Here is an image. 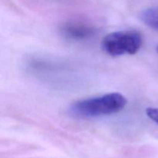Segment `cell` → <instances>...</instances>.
<instances>
[{
  "mask_svg": "<svg viewBox=\"0 0 158 158\" xmlns=\"http://www.w3.org/2000/svg\"><path fill=\"white\" fill-rule=\"evenodd\" d=\"M126 97L119 93H110L100 97L78 100L69 108L70 114L80 118H93L112 115L124 109Z\"/></svg>",
  "mask_w": 158,
  "mask_h": 158,
  "instance_id": "cell-1",
  "label": "cell"
},
{
  "mask_svg": "<svg viewBox=\"0 0 158 158\" xmlns=\"http://www.w3.org/2000/svg\"><path fill=\"white\" fill-rule=\"evenodd\" d=\"M142 35L137 30L116 31L107 34L101 42L102 49L111 56L134 55L142 46Z\"/></svg>",
  "mask_w": 158,
  "mask_h": 158,
  "instance_id": "cell-2",
  "label": "cell"
},
{
  "mask_svg": "<svg viewBox=\"0 0 158 158\" xmlns=\"http://www.w3.org/2000/svg\"><path fill=\"white\" fill-rule=\"evenodd\" d=\"M60 30L63 36L73 40H87L97 32L95 26L80 20H69L63 23Z\"/></svg>",
  "mask_w": 158,
  "mask_h": 158,
  "instance_id": "cell-3",
  "label": "cell"
},
{
  "mask_svg": "<svg viewBox=\"0 0 158 158\" xmlns=\"http://www.w3.org/2000/svg\"><path fill=\"white\" fill-rule=\"evenodd\" d=\"M139 18L148 27L158 31V7H151L143 9Z\"/></svg>",
  "mask_w": 158,
  "mask_h": 158,
  "instance_id": "cell-4",
  "label": "cell"
},
{
  "mask_svg": "<svg viewBox=\"0 0 158 158\" xmlns=\"http://www.w3.org/2000/svg\"><path fill=\"white\" fill-rule=\"evenodd\" d=\"M146 114L152 121L158 125V107H148L146 109Z\"/></svg>",
  "mask_w": 158,
  "mask_h": 158,
  "instance_id": "cell-5",
  "label": "cell"
},
{
  "mask_svg": "<svg viewBox=\"0 0 158 158\" xmlns=\"http://www.w3.org/2000/svg\"><path fill=\"white\" fill-rule=\"evenodd\" d=\"M157 52H158V46H157Z\"/></svg>",
  "mask_w": 158,
  "mask_h": 158,
  "instance_id": "cell-6",
  "label": "cell"
}]
</instances>
